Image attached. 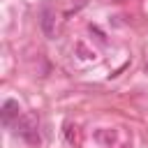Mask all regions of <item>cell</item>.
I'll list each match as a JSON object with an SVG mask.
<instances>
[{
  "label": "cell",
  "instance_id": "277c9868",
  "mask_svg": "<svg viewBox=\"0 0 148 148\" xmlns=\"http://www.w3.org/2000/svg\"><path fill=\"white\" fill-rule=\"evenodd\" d=\"M72 130H74V127H72V123H67V125H65V136H67V141H69V143H74V141H76V132H72Z\"/></svg>",
  "mask_w": 148,
  "mask_h": 148
},
{
  "label": "cell",
  "instance_id": "3957f363",
  "mask_svg": "<svg viewBox=\"0 0 148 148\" xmlns=\"http://www.w3.org/2000/svg\"><path fill=\"white\" fill-rule=\"evenodd\" d=\"M39 23H42V30H44L46 37H53V35H56V14H53V9L44 7V9H42Z\"/></svg>",
  "mask_w": 148,
  "mask_h": 148
},
{
  "label": "cell",
  "instance_id": "7a4b0ae2",
  "mask_svg": "<svg viewBox=\"0 0 148 148\" xmlns=\"http://www.w3.org/2000/svg\"><path fill=\"white\" fill-rule=\"evenodd\" d=\"M18 116H21L18 102H16V99H7V102L2 104V123H5V125H12V120H18Z\"/></svg>",
  "mask_w": 148,
  "mask_h": 148
},
{
  "label": "cell",
  "instance_id": "5b68a950",
  "mask_svg": "<svg viewBox=\"0 0 148 148\" xmlns=\"http://www.w3.org/2000/svg\"><path fill=\"white\" fill-rule=\"evenodd\" d=\"M146 72H148V60H146Z\"/></svg>",
  "mask_w": 148,
  "mask_h": 148
},
{
  "label": "cell",
  "instance_id": "6da1fadb",
  "mask_svg": "<svg viewBox=\"0 0 148 148\" xmlns=\"http://www.w3.org/2000/svg\"><path fill=\"white\" fill-rule=\"evenodd\" d=\"M16 134L21 139H25L28 143H32V146H39V141H42L39 130H37V118L30 116V113L18 116V120H16Z\"/></svg>",
  "mask_w": 148,
  "mask_h": 148
}]
</instances>
